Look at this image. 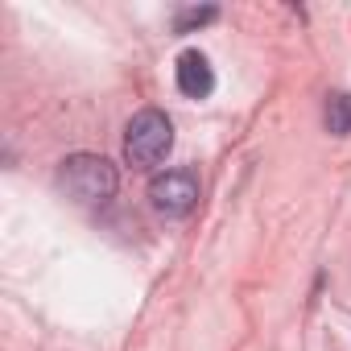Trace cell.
Here are the masks:
<instances>
[{
	"instance_id": "5",
	"label": "cell",
	"mask_w": 351,
	"mask_h": 351,
	"mask_svg": "<svg viewBox=\"0 0 351 351\" xmlns=\"http://www.w3.org/2000/svg\"><path fill=\"white\" fill-rule=\"evenodd\" d=\"M322 124H326V132H330V136H351V95H347V91L326 95Z\"/></svg>"
},
{
	"instance_id": "4",
	"label": "cell",
	"mask_w": 351,
	"mask_h": 351,
	"mask_svg": "<svg viewBox=\"0 0 351 351\" xmlns=\"http://www.w3.org/2000/svg\"><path fill=\"white\" fill-rule=\"evenodd\" d=\"M178 91L186 99H207L215 91V71H211L207 54H199V50L178 54Z\"/></svg>"
},
{
	"instance_id": "3",
	"label": "cell",
	"mask_w": 351,
	"mask_h": 351,
	"mask_svg": "<svg viewBox=\"0 0 351 351\" xmlns=\"http://www.w3.org/2000/svg\"><path fill=\"white\" fill-rule=\"evenodd\" d=\"M149 203L165 219H182L199 207V173L195 169H165L149 182Z\"/></svg>"
},
{
	"instance_id": "6",
	"label": "cell",
	"mask_w": 351,
	"mask_h": 351,
	"mask_svg": "<svg viewBox=\"0 0 351 351\" xmlns=\"http://www.w3.org/2000/svg\"><path fill=\"white\" fill-rule=\"evenodd\" d=\"M215 17H219V9H215V5L182 9V13H178V21H173V34H191V29H199V25H211Z\"/></svg>"
},
{
	"instance_id": "1",
	"label": "cell",
	"mask_w": 351,
	"mask_h": 351,
	"mask_svg": "<svg viewBox=\"0 0 351 351\" xmlns=\"http://www.w3.org/2000/svg\"><path fill=\"white\" fill-rule=\"evenodd\" d=\"M58 186L79 203V207H104L116 199V186H120V173L108 157L99 153H71L62 165H58Z\"/></svg>"
},
{
	"instance_id": "2",
	"label": "cell",
	"mask_w": 351,
	"mask_h": 351,
	"mask_svg": "<svg viewBox=\"0 0 351 351\" xmlns=\"http://www.w3.org/2000/svg\"><path fill=\"white\" fill-rule=\"evenodd\" d=\"M173 149V124L157 108H141L124 128V157L132 169H153Z\"/></svg>"
}]
</instances>
